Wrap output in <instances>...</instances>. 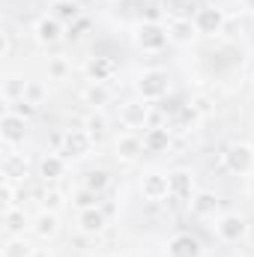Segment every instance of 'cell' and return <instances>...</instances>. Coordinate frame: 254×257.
<instances>
[{"mask_svg": "<svg viewBox=\"0 0 254 257\" xmlns=\"http://www.w3.org/2000/svg\"><path fill=\"white\" fill-rule=\"evenodd\" d=\"M66 33V24L57 15H42L36 24H33V36L39 45H57Z\"/></svg>", "mask_w": 254, "mask_h": 257, "instance_id": "9c48e42d", "label": "cell"}, {"mask_svg": "<svg viewBox=\"0 0 254 257\" xmlns=\"http://www.w3.org/2000/svg\"><path fill=\"white\" fill-rule=\"evenodd\" d=\"M168 72L165 69H147L141 72L138 78V93L147 99V102H156V99H165L168 96Z\"/></svg>", "mask_w": 254, "mask_h": 257, "instance_id": "3957f363", "label": "cell"}, {"mask_svg": "<svg viewBox=\"0 0 254 257\" xmlns=\"http://www.w3.org/2000/svg\"><path fill=\"white\" fill-rule=\"evenodd\" d=\"M24 90H27V81H24V78L6 75V81H3V87H0V96H3L6 105H15V102L24 99Z\"/></svg>", "mask_w": 254, "mask_h": 257, "instance_id": "d6986e66", "label": "cell"}, {"mask_svg": "<svg viewBox=\"0 0 254 257\" xmlns=\"http://www.w3.org/2000/svg\"><path fill=\"white\" fill-rule=\"evenodd\" d=\"M15 183L12 180H3V206L6 209H12V206H18V200H15Z\"/></svg>", "mask_w": 254, "mask_h": 257, "instance_id": "d6a6232c", "label": "cell"}, {"mask_svg": "<svg viewBox=\"0 0 254 257\" xmlns=\"http://www.w3.org/2000/svg\"><path fill=\"white\" fill-rule=\"evenodd\" d=\"M114 150H117V159H123V162H138L141 153H147L144 138L135 135V132H123V135L114 141Z\"/></svg>", "mask_w": 254, "mask_h": 257, "instance_id": "8fae6325", "label": "cell"}, {"mask_svg": "<svg viewBox=\"0 0 254 257\" xmlns=\"http://www.w3.org/2000/svg\"><path fill=\"white\" fill-rule=\"evenodd\" d=\"M60 21H78V15H81V9H78V3H57V12H54Z\"/></svg>", "mask_w": 254, "mask_h": 257, "instance_id": "1f68e13d", "label": "cell"}, {"mask_svg": "<svg viewBox=\"0 0 254 257\" xmlns=\"http://www.w3.org/2000/svg\"><path fill=\"white\" fill-rule=\"evenodd\" d=\"M72 203H75L78 209H93V206H99V194L90 192V189H81V192L72 197Z\"/></svg>", "mask_w": 254, "mask_h": 257, "instance_id": "f546056e", "label": "cell"}, {"mask_svg": "<svg viewBox=\"0 0 254 257\" xmlns=\"http://www.w3.org/2000/svg\"><path fill=\"white\" fill-rule=\"evenodd\" d=\"M84 102H87L90 108H102V105H108V102H111V90H108L105 84L93 81L90 87H84Z\"/></svg>", "mask_w": 254, "mask_h": 257, "instance_id": "7402d4cb", "label": "cell"}, {"mask_svg": "<svg viewBox=\"0 0 254 257\" xmlns=\"http://www.w3.org/2000/svg\"><path fill=\"white\" fill-rule=\"evenodd\" d=\"M9 108H12L15 114H21L24 120H27V117H30V114L36 111V105H30V102H24V99H21V102H15V105H9Z\"/></svg>", "mask_w": 254, "mask_h": 257, "instance_id": "836d02e7", "label": "cell"}, {"mask_svg": "<svg viewBox=\"0 0 254 257\" xmlns=\"http://www.w3.org/2000/svg\"><path fill=\"white\" fill-rule=\"evenodd\" d=\"M24 132H27V120L21 114H15L12 108H6L3 117H0V138H3V144L9 150L18 147V144H24Z\"/></svg>", "mask_w": 254, "mask_h": 257, "instance_id": "5b68a950", "label": "cell"}, {"mask_svg": "<svg viewBox=\"0 0 254 257\" xmlns=\"http://www.w3.org/2000/svg\"><path fill=\"white\" fill-rule=\"evenodd\" d=\"M141 194L153 203L159 200H168L171 197V177L168 174H159V171H150L141 177Z\"/></svg>", "mask_w": 254, "mask_h": 257, "instance_id": "ba28073f", "label": "cell"}, {"mask_svg": "<svg viewBox=\"0 0 254 257\" xmlns=\"http://www.w3.org/2000/svg\"><path fill=\"white\" fill-rule=\"evenodd\" d=\"M66 162H69V159H63L60 153H48V156L39 162V177H42V180H60L66 174Z\"/></svg>", "mask_w": 254, "mask_h": 257, "instance_id": "ac0fdd59", "label": "cell"}, {"mask_svg": "<svg viewBox=\"0 0 254 257\" xmlns=\"http://www.w3.org/2000/svg\"><path fill=\"white\" fill-rule=\"evenodd\" d=\"M90 78L93 81H99V84H105V81H111V75L117 72V63L114 60H108V57H96V60H90Z\"/></svg>", "mask_w": 254, "mask_h": 257, "instance_id": "603a6c76", "label": "cell"}, {"mask_svg": "<svg viewBox=\"0 0 254 257\" xmlns=\"http://www.w3.org/2000/svg\"><path fill=\"white\" fill-rule=\"evenodd\" d=\"M200 242L191 236V233H177L171 242H168V257H200Z\"/></svg>", "mask_w": 254, "mask_h": 257, "instance_id": "9a60e30c", "label": "cell"}, {"mask_svg": "<svg viewBox=\"0 0 254 257\" xmlns=\"http://www.w3.org/2000/svg\"><path fill=\"white\" fill-rule=\"evenodd\" d=\"M105 227H108V215H105V209L93 206V209H81V212H78V230H81V233H87V236H99Z\"/></svg>", "mask_w": 254, "mask_h": 257, "instance_id": "7c38bea8", "label": "cell"}, {"mask_svg": "<svg viewBox=\"0 0 254 257\" xmlns=\"http://www.w3.org/2000/svg\"><path fill=\"white\" fill-rule=\"evenodd\" d=\"M3 227H6L9 236H18V233L24 230V209H18V206L6 209V215H3Z\"/></svg>", "mask_w": 254, "mask_h": 257, "instance_id": "d4e9b609", "label": "cell"}, {"mask_svg": "<svg viewBox=\"0 0 254 257\" xmlns=\"http://www.w3.org/2000/svg\"><path fill=\"white\" fill-rule=\"evenodd\" d=\"M144 147H147V153H162V150H168V147H171V132L162 128V126L147 128V132H144Z\"/></svg>", "mask_w": 254, "mask_h": 257, "instance_id": "ffe728a7", "label": "cell"}, {"mask_svg": "<svg viewBox=\"0 0 254 257\" xmlns=\"http://www.w3.org/2000/svg\"><path fill=\"white\" fill-rule=\"evenodd\" d=\"M33 254V248L21 239V236H12L9 242H6V248H3V257H30Z\"/></svg>", "mask_w": 254, "mask_h": 257, "instance_id": "f1b7e54d", "label": "cell"}, {"mask_svg": "<svg viewBox=\"0 0 254 257\" xmlns=\"http://www.w3.org/2000/svg\"><path fill=\"white\" fill-rule=\"evenodd\" d=\"M57 230H60V221H57V212H42L36 221H33V233L39 236V239H51V236H57Z\"/></svg>", "mask_w": 254, "mask_h": 257, "instance_id": "44dd1931", "label": "cell"}, {"mask_svg": "<svg viewBox=\"0 0 254 257\" xmlns=\"http://www.w3.org/2000/svg\"><path fill=\"white\" fill-rule=\"evenodd\" d=\"M168 42H171L168 27H162L156 21H147V24H138L135 27V45L141 51H147V54H159Z\"/></svg>", "mask_w": 254, "mask_h": 257, "instance_id": "6da1fadb", "label": "cell"}, {"mask_svg": "<svg viewBox=\"0 0 254 257\" xmlns=\"http://www.w3.org/2000/svg\"><path fill=\"white\" fill-rule=\"evenodd\" d=\"M84 128L99 141L102 135H105V128H108V120H105V114H99V111H93V114H87V120H84Z\"/></svg>", "mask_w": 254, "mask_h": 257, "instance_id": "83f0119b", "label": "cell"}, {"mask_svg": "<svg viewBox=\"0 0 254 257\" xmlns=\"http://www.w3.org/2000/svg\"><path fill=\"white\" fill-rule=\"evenodd\" d=\"M48 99V87L42 84V81H27V90H24V102H30V105H42Z\"/></svg>", "mask_w": 254, "mask_h": 257, "instance_id": "4316f807", "label": "cell"}, {"mask_svg": "<svg viewBox=\"0 0 254 257\" xmlns=\"http://www.w3.org/2000/svg\"><path fill=\"white\" fill-rule=\"evenodd\" d=\"M108 186H111V174H108V171H90V174H87V180H84V189L96 192L99 197L105 194Z\"/></svg>", "mask_w": 254, "mask_h": 257, "instance_id": "cb8c5ba5", "label": "cell"}, {"mask_svg": "<svg viewBox=\"0 0 254 257\" xmlns=\"http://www.w3.org/2000/svg\"><path fill=\"white\" fill-rule=\"evenodd\" d=\"M147 120H150V102L141 99V102H126L120 108V123L126 128H147Z\"/></svg>", "mask_w": 254, "mask_h": 257, "instance_id": "30bf717a", "label": "cell"}, {"mask_svg": "<svg viewBox=\"0 0 254 257\" xmlns=\"http://www.w3.org/2000/svg\"><path fill=\"white\" fill-rule=\"evenodd\" d=\"M93 144H96V138H93L87 128H66L57 153H60L63 159H84V156L93 153Z\"/></svg>", "mask_w": 254, "mask_h": 257, "instance_id": "7a4b0ae2", "label": "cell"}, {"mask_svg": "<svg viewBox=\"0 0 254 257\" xmlns=\"http://www.w3.org/2000/svg\"><path fill=\"white\" fill-rule=\"evenodd\" d=\"M27 174H30V162H27V156L9 150V153L3 156V180L21 183V180H27Z\"/></svg>", "mask_w": 254, "mask_h": 257, "instance_id": "4fadbf2b", "label": "cell"}, {"mask_svg": "<svg viewBox=\"0 0 254 257\" xmlns=\"http://www.w3.org/2000/svg\"><path fill=\"white\" fill-rule=\"evenodd\" d=\"M224 165L233 174H251L254 171V147L251 144H230L224 153Z\"/></svg>", "mask_w": 254, "mask_h": 257, "instance_id": "8992f818", "label": "cell"}, {"mask_svg": "<svg viewBox=\"0 0 254 257\" xmlns=\"http://www.w3.org/2000/svg\"><path fill=\"white\" fill-rule=\"evenodd\" d=\"M245 233H248V221H245L242 215H236V212H227V215H221V218L215 221V236H218L221 242H227V245L245 239Z\"/></svg>", "mask_w": 254, "mask_h": 257, "instance_id": "277c9868", "label": "cell"}, {"mask_svg": "<svg viewBox=\"0 0 254 257\" xmlns=\"http://www.w3.org/2000/svg\"><path fill=\"white\" fill-rule=\"evenodd\" d=\"M69 72H72V66H69V60H66L63 54L48 57V78H51V81H66Z\"/></svg>", "mask_w": 254, "mask_h": 257, "instance_id": "484cf974", "label": "cell"}, {"mask_svg": "<svg viewBox=\"0 0 254 257\" xmlns=\"http://www.w3.org/2000/svg\"><path fill=\"white\" fill-rule=\"evenodd\" d=\"M189 203H191V215L194 218H209V215L218 212V197L212 192H197Z\"/></svg>", "mask_w": 254, "mask_h": 257, "instance_id": "2e32d148", "label": "cell"}, {"mask_svg": "<svg viewBox=\"0 0 254 257\" xmlns=\"http://www.w3.org/2000/svg\"><path fill=\"white\" fill-rule=\"evenodd\" d=\"M30 257H48V251H42V248H33V254Z\"/></svg>", "mask_w": 254, "mask_h": 257, "instance_id": "8d00e7d4", "label": "cell"}, {"mask_svg": "<svg viewBox=\"0 0 254 257\" xmlns=\"http://www.w3.org/2000/svg\"><path fill=\"white\" fill-rule=\"evenodd\" d=\"M171 177V197L174 200H189V197H194V174L191 171H186V168H177L174 174H168Z\"/></svg>", "mask_w": 254, "mask_h": 257, "instance_id": "5bb4252c", "label": "cell"}, {"mask_svg": "<svg viewBox=\"0 0 254 257\" xmlns=\"http://www.w3.org/2000/svg\"><path fill=\"white\" fill-rule=\"evenodd\" d=\"M57 3H75V0H57Z\"/></svg>", "mask_w": 254, "mask_h": 257, "instance_id": "74e56055", "label": "cell"}, {"mask_svg": "<svg viewBox=\"0 0 254 257\" xmlns=\"http://www.w3.org/2000/svg\"><path fill=\"white\" fill-rule=\"evenodd\" d=\"M194 27H197V33H203V36L224 33V27H227V15H224L221 9H215V6H203V9L194 12Z\"/></svg>", "mask_w": 254, "mask_h": 257, "instance_id": "52a82bcc", "label": "cell"}, {"mask_svg": "<svg viewBox=\"0 0 254 257\" xmlns=\"http://www.w3.org/2000/svg\"><path fill=\"white\" fill-rule=\"evenodd\" d=\"M63 206H66V197H63V192H57V189L45 192V209H48V212H60Z\"/></svg>", "mask_w": 254, "mask_h": 257, "instance_id": "4dcf8cb0", "label": "cell"}, {"mask_svg": "<svg viewBox=\"0 0 254 257\" xmlns=\"http://www.w3.org/2000/svg\"><path fill=\"white\" fill-rule=\"evenodd\" d=\"M251 147H254V144H251Z\"/></svg>", "mask_w": 254, "mask_h": 257, "instance_id": "f35d334b", "label": "cell"}, {"mask_svg": "<svg viewBox=\"0 0 254 257\" xmlns=\"http://www.w3.org/2000/svg\"><path fill=\"white\" fill-rule=\"evenodd\" d=\"M168 36H171V42H180V45L191 42V39L197 36L194 18H174V21L168 24Z\"/></svg>", "mask_w": 254, "mask_h": 257, "instance_id": "e0dca14e", "label": "cell"}, {"mask_svg": "<svg viewBox=\"0 0 254 257\" xmlns=\"http://www.w3.org/2000/svg\"><path fill=\"white\" fill-rule=\"evenodd\" d=\"M9 51H12V33L6 30L3 33V57H9Z\"/></svg>", "mask_w": 254, "mask_h": 257, "instance_id": "e575fe53", "label": "cell"}, {"mask_svg": "<svg viewBox=\"0 0 254 257\" xmlns=\"http://www.w3.org/2000/svg\"><path fill=\"white\" fill-rule=\"evenodd\" d=\"M242 6H245V12H254V0H242Z\"/></svg>", "mask_w": 254, "mask_h": 257, "instance_id": "d590c367", "label": "cell"}]
</instances>
